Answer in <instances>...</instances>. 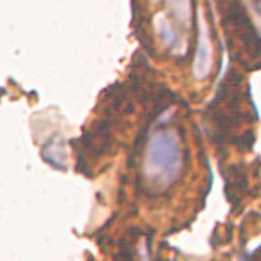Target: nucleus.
I'll list each match as a JSON object with an SVG mask.
<instances>
[{
  "label": "nucleus",
  "mask_w": 261,
  "mask_h": 261,
  "mask_svg": "<svg viewBox=\"0 0 261 261\" xmlns=\"http://www.w3.org/2000/svg\"><path fill=\"white\" fill-rule=\"evenodd\" d=\"M141 173L145 185L155 193H166L183 174L186 163V148L178 132L166 123H159L148 135Z\"/></svg>",
  "instance_id": "nucleus-1"
}]
</instances>
